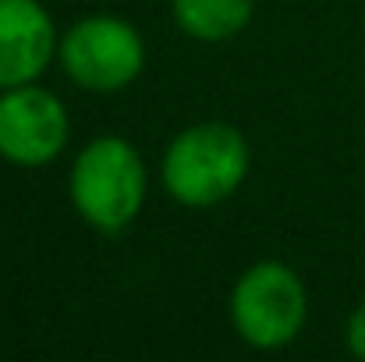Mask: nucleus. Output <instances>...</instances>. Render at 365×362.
Masks as SVG:
<instances>
[{"label":"nucleus","instance_id":"7","mask_svg":"<svg viewBox=\"0 0 365 362\" xmlns=\"http://www.w3.org/2000/svg\"><path fill=\"white\" fill-rule=\"evenodd\" d=\"M174 21L195 39L220 43L252 21V0H174Z\"/></svg>","mask_w":365,"mask_h":362},{"label":"nucleus","instance_id":"1","mask_svg":"<svg viewBox=\"0 0 365 362\" xmlns=\"http://www.w3.org/2000/svg\"><path fill=\"white\" fill-rule=\"evenodd\" d=\"M248 174V142L238 128L206 121L185 128L163 153V185L185 206H217Z\"/></svg>","mask_w":365,"mask_h":362},{"label":"nucleus","instance_id":"6","mask_svg":"<svg viewBox=\"0 0 365 362\" xmlns=\"http://www.w3.org/2000/svg\"><path fill=\"white\" fill-rule=\"evenodd\" d=\"M57 54V29L36 0H0V89L29 86Z\"/></svg>","mask_w":365,"mask_h":362},{"label":"nucleus","instance_id":"2","mask_svg":"<svg viewBox=\"0 0 365 362\" xmlns=\"http://www.w3.org/2000/svg\"><path fill=\"white\" fill-rule=\"evenodd\" d=\"M71 203L78 217L107 235L124 231L145 203V167L121 135L93 139L71 167Z\"/></svg>","mask_w":365,"mask_h":362},{"label":"nucleus","instance_id":"8","mask_svg":"<svg viewBox=\"0 0 365 362\" xmlns=\"http://www.w3.org/2000/svg\"><path fill=\"white\" fill-rule=\"evenodd\" d=\"M344 341H348V348L365 359V302L351 313V320H348V331H344Z\"/></svg>","mask_w":365,"mask_h":362},{"label":"nucleus","instance_id":"5","mask_svg":"<svg viewBox=\"0 0 365 362\" xmlns=\"http://www.w3.org/2000/svg\"><path fill=\"white\" fill-rule=\"evenodd\" d=\"M68 142L64 104L39 86H14L0 96V156L18 167L50 164Z\"/></svg>","mask_w":365,"mask_h":362},{"label":"nucleus","instance_id":"4","mask_svg":"<svg viewBox=\"0 0 365 362\" xmlns=\"http://www.w3.org/2000/svg\"><path fill=\"white\" fill-rule=\"evenodd\" d=\"M68 79L93 93H114L138 79L145 43L138 29L114 14H89L68 29L57 46Z\"/></svg>","mask_w":365,"mask_h":362},{"label":"nucleus","instance_id":"3","mask_svg":"<svg viewBox=\"0 0 365 362\" xmlns=\"http://www.w3.org/2000/svg\"><path fill=\"white\" fill-rule=\"evenodd\" d=\"M305 288L298 273L277 259L248 266L231 291V320L252 348H284L305 323Z\"/></svg>","mask_w":365,"mask_h":362}]
</instances>
